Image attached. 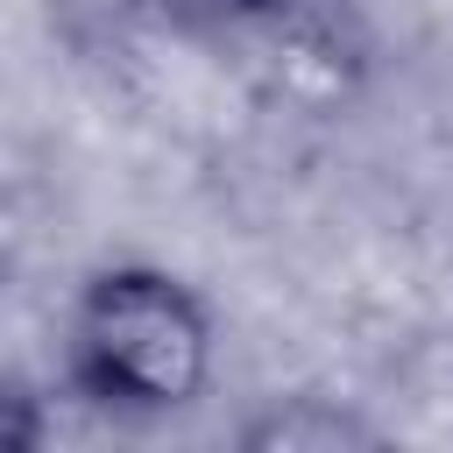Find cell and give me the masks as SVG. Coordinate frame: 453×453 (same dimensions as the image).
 I'll list each match as a JSON object with an SVG mask.
<instances>
[{
	"mask_svg": "<svg viewBox=\"0 0 453 453\" xmlns=\"http://www.w3.org/2000/svg\"><path fill=\"white\" fill-rule=\"evenodd\" d=\"M64 368L92 411L170 418L212 382V311L156 262H106L71 297Z\"/></svg>",
	"mask_w": 453,
	"mask_h": 453,
	"instance_id": "6da1fadb",
	"label": "cell"
},
{
	"mask_svg": "<svg viewBox=\"0 0 453 453\" xmlns=\"http://www.w3.org/2000/svg\"><path fill=\"white\" fill-rule=\"evenodd\" d=\"M248 453H340V446H375V425L326 403V396H290L276 411H262L241 432Z\"/></svg>",
	"mask_w": 453,
	"mask_h": 453,
	"instance_id": "7a4b0ae2",
	"label": "cell"
},
{
	"mask_svg": "<svg viewBox=\"0 0 453 453\" xmlns=\"http://www.w3.org/2000/svg\"><path fill=\"white\" fill-rule=\"evenodd\" d=\"M219 7H234V14H269V21H283V14H297L304 0H219Z\"/></svg>",
	"mask_w": 453,
	"mask_h": 453,
	"instance_id": "3957f363",
	"label": "cell"
}]
</instances>
